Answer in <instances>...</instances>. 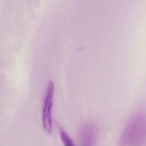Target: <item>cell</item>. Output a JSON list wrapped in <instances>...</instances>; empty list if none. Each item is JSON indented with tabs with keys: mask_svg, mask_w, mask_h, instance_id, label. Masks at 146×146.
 <instances>
[{
	"mask_svg": "<svg viewBox=\"0 0 146 146\" xmlns=\"http://www.w3.org/2000/svg\"><path fill=\"white\" fill-rule=\"evenodd\" d=\"M124 146H143L146 144V112L139 111L126 124L121 136Z\"/></svg>",
	"mask_w": 146,
	"mask_h": 146,
	"instance_id": "obj_1",
	"label": "cell"
},
{
	"mask_svg": "<svg viewBox=\"0 0 146 146\" xmlns=\"http://www.w3.org/2000/svg\"><path fill=\"white\" fill-rule=\"evenodd\" d=\"M54 91V84L50 80L48 84L45 97L43 102L42 111V123L44 130L48 134L52 130V110L53 106V96Z\"/></svg>",
	"mask_w": 146,
	"mask_h": 146,
	"instance_id": "obj_2",
	"label": "cell"
},
{
	"mask_svg": "<svg viewBox=\"0 0 146 146\" xmlns=\"http://www.w3.org/2000/svg\"><path fill=\"white\" fill-rule=\"evenodd\" d=\"M97 131L95 125L92 122L84 124L80 130L81 146H95Z\"/></svg>",
	"mask_w": 146,
	"mask_h": 146,
	"instance_id": "obj_3",
	"label": "cell"
},
{
	"mask_svg": "<svg viewBox=\"0 0 146 146\" xmlns=\"http://www.w3.org/2000/svg\"><path fill=\"white\" fill-rule=\"evenodd\" d=\"M60 137L64 146H75L70 136L63 129H60Z\"/></svg>",
	"mask_w": 146,
	"mask_h": 146,
	"instance_id": "obj_4",
	"label": "cell"
}]
</instances>
